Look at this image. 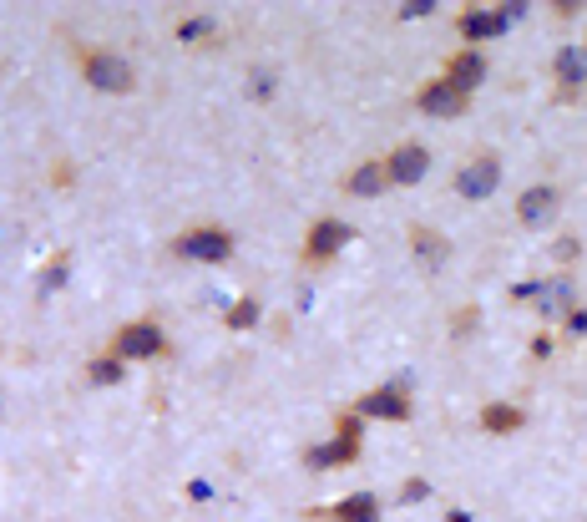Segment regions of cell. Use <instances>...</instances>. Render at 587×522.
Returning a JSON list of instances; mask_svg holds the SVG:
<instances>
[{"instance_id": "12", "label": "cell", "mask_w": 587, "mask_h": 522, "mask_svg": "<svg viewBox=\"0 0 587 522\" xmlns=\"http://www.w3.org/2000/svg\"><path fill=\"white\" fill-rule=\"evenodd\" d=\"M415 107H421L426 117H466V112H471V97L436 77V82H426L421 92H415Z\"/></svg>"}, {"instance_id": "18", "label": "cell", "mask_w": 587, "mask_h": 522, "mask_svg": "<svg viewBox=\"0 0 587 522\" xmlns=\"http://www.w3.org/2000/svg\"><path fill=\"white\" fill-rule=\"evenodd\" d=\"M324 517L329 522H380V502H375V492H350V497L334 502Z\"/></svg>"}, {"instance_id": "2", "label": "cell", "mask_w": 587, "mask_h": 522, "mask_svg": "<svg viewBox=\"0 0 587 522\" xmlns=\"http://www.w3.org/2000/svg\"><path fill=\"white\" fill-rule=\"evenodd\" d=\"M360 416L355 411H345L340 421H334V436L329 441H319V446H309L304 452V462L314 467V472H334V467H350V462H360Z\"/></svg>"}, {"instance_id": "13", "label": "cell", "mask_w": 587, "mask_h": 522, "mask_svg": "<svg viewBox=\"0 0 587 522\" xmlns=\"http://www.w3.org/2000/svg\"><path fill=\"white\" fill-rule=\"evenodd\" d=\"M552 77H557L562 102H572V97L587 87V51H582V46H562V51L552 56Z\"/></svg>"}, {"instance_id": "7", "label": "cell", "mask_w": 587, "mask_h": 522, "mask_svg": "<svg viewBox=\"0 0 587 522\" xmlns=\"http://www.w3.org/2000/svg\"><path fill=\"white\" fill-rule=\"evenodd\" d=\"M451 188H456V198H466V203H486V198L501 188V158H496V153H476V158L451 178Z\"/></svg>"}, {"instance_id": "11", "label": "cell", "mask_w": 587, "mask_h": 522, "mask_svg": "<svg viewBox=\"0 0 587 522\" xmlns=\"http://www.w3.org/2000/svg\"><path fill=\"white\" fill-rule=\"evenodd\" d=\"M456 31H461L466 46L481 51V41H491V36L507 31V16H501V6H466V11L456 16Z\"/></svg>"}, {"instance_id": "15", "label": "cell", "mask_w": 587, "mask_h": 522, "mask_svg": "<svg viewBox=\"0 0 587 522\" xmlns=\"http://www.w3.org/2000/svg\"><path fill=\"white\" fill-rule=\"evenodd\" d=\"M537 310H542V315H567V310H577V279H572V274L542 279V289H537Z\"/></svg>"}, {"instance_id": "3", "label": "cell", "mask_w": 587, "mask_h": 522, "mask_svg": "<svg viewBox=\"0 0 587 522\" xmlns=\"http://www.w3.org/2000/svg\"><path fill=\"white\" fill-rule=\"evenodd\" d=\"M173 259L183 264H228L233 259V234L218 229V223H193L173 239Z\"/></svg>"}, {"instance_id": "6", "label": "cell", "mask_w": 587, "mask_h": 522, "mask_svg": "<svg viewBox=\"0 0 587 522\" xmlns=\"http://www.w3.org/2000/svg\"><path fill=\"white\" fill-rule=\"evenodd\" d=\"M355 239V229L345 218H314L309 223V234H304V264H329V259H340V249Z\"/></svg>"}, {"instance_id": "8", "label": "cell", "mask_w": 587, "mask_h": 522, "mask_svg": "<svg viewBox=\"0 0 587 522\" xmlns=\"http://www.w3.org/2000/svg\"><path fill=\"white\" fill-rule=\"evenodd\" d=\"M557 213H562V188L532 183V188L517 193V223L522 229H547V223H557Z\"/></svg>"}, {"instance_id": "14", "label": "cell", "mask_w": 587, "mask_h": 522, "mask_svg": "<svg viewBox=\"0 0 587 522\" xmlns=\"http://www.w3.org/2000/svg\"><path fill=\"white\" fill-rule=\"evenodd\" d=\"M405 244L426 269H446V259H451V239L441 229H426V223H415V229L405 234Z\"/></svg>"}, {"instance_id": "9", "label": "cell", "mask_w": 587, "mask_h": 522, "mask_svg": "<svg viewBox=\"0 0 587 522\" xmlns=\"http://www.w3.org/2000/svg\"><path fill=\"white\" fill-rule=\"evenodd\" d=\"M385 173H390V188H415V183L431 173V147H421V142H400L395 153L385 158Z\"/></svg>"}, {"instance_id": "28", "label": "cell", "mask_w": 587, "mask_h": 522, "mask_svg": "<svg viewBox=\"0 0 587 522\" xmlns=\"http://www.w3.org/2000/svg\"><path fill=\"white\" fill-rule=\"evenodd\" d=\"M532 355L547 360V355H552V335H532Z\"/></svg>"}, {"instance_id": "27", "label": "cell", "mask_w": 587, "mask_h": 522, "mask_svg": "<svg viewBox=\"0 0 587 522\" xmlns=\"http://www.w3.org/2000/svg\"><path fill=\"white\" fill-rule=\"evenodd\" d=\"M567 335L572 340H587V310H567Z\"/></svg>"}, {"instance_id": "24", "label": "cell", "mask_w": 587, "mask_h": 522, "mask_svg": "<svg viewBox=\"0 0 587 522\" xmlns=\"http://www.w3.org/2000/svg\"><path fill=\"white\" fill-rule=\"evenodd\" d=\"M577 254H582V239H577V234H562V239L552 244V259H557L562 269H567V264H572Z\"/></svg>"}, {"instance_id": "16", "label": "cell", "mask_w": 587, "mask_h": 522, "mask_svg": "<svg viewBox=\"0 0 587 522\" xmlns=\"http://www.w3.org/2000/svg\"><path fill=\"white\" fill-rule=\"evenodd\" d=\"M385 188H390V173H385V158H370V163L350 168V178H345V193H350V198H380Z\"/></svg>"}, {"instance_id": "25", "label": "cell", "mask_w": 587, "mask_h": 522, "mask_svg": "<svg viewBox=\"0 0 587 522\" xmlns=\"http://www.w3.org/2000/svg\"><path fill=\"white\" fill-rule=\"evenodd\" d=\"M248 92H254L259 102H274V71H254V77H248Z\"/></svg>"}, {"instance_id": "22", "label": "cell", "mask_w": 587, "mask_h": 522, "mask_svg": "<svg viewBox=\"0 0 587 522\" xmlns=\"http://www.w3.org/2000/svg\"><path fill=\"white\" fill-rule=\"evenodd\" d=\"M66 274H71V254H56V264H51V269H41V294L61 289V284H66Z\"/></svg>"}, {"instance_id": "5", "label": "cell", "mask_w": 587, "mask_h": 522, "mask_svg": "<svg viewBox=\"0 0 587 522\" xmlns=\"http://www.w3.org/2000/svg\"><path fill=\"white\" fill-rule=\"evenodd\" d=\"M355 416H360V421H390V426H405V421L415 416V401H410L405 376L390 381V386H375L370 396H360V401H355Z\"/></svg>"}, {"instance_id": "1", "label": "cell", "mask_w": 587, "mask_h": 522, "mask_svg": "<svg viewBox=\"0 0 587 522\" xmlns=\"http://www.w3.org/2000/svg\"><path fill=\"white\" fill-rule=\"evenodd\" d=\"M81 77H87L97 92H107V97H127V92L137 87L132 61H127L122 51H112V46H92V51H81Z\"/></svg>"}, {"instance_id": "21", "label": "cell", "mask_w": 587, "mask_h": 522, "mask_svg": "<svg viewBox=\"0 0 587 522\" xmlns=\"http://www.w3.org/2000/svg\"><path fill=\"white\" fill-rule=\"evenodd\" d=\"M213 31H218V21H213V16H188V21H178V31H173V36H178L183 46H193V41H203V36H213Z\"/></svg>"}, {"instance_id": "17", "label": "cell", "mask_w": 587, "mask_h": 522, "mask_svg": "<svg viewBox=\"0 0 587 522\" xmlns=\"http://www.w3.org/2000/svg\"><path fill=\"white\" fill-rule=\"evenodd\" d=\"M522 426H527V411L512 406V401L481 406V431H486V436H512V431H522Z\"/></svg>"}, {"instance_id": "23", "label": "cell", "mask_w": 587, "mask_h": 522, "mask_svg": "<svg viewBox=\"0 0 587 522\" xmlns=\"http://www.w3.org/2000/svg\"><path fill=\"white\" fill-rule=\"evenodd\" d=\"M431 497V482L426 477H405L400 482V507H415V502H426Z\"/></svg>"}, {"instance_id": "10", "label": "cell", "mask_w": 587, "mask_h": 522, "mask_svg": "<svg viewBox=\"0 0 587 522\" xmlns=\"http://www.w3.org/2000/svg\"><path fill=\"white\" fill-rule=\"evenodd\" d=\"M441 82H451L456 92H476L481 82H486V56L476 51V46H461V51H451L446 56V71H441Z\"/></svg>"}, {"instance_id": "4", "label": "cell", "mask_w": 587, "mask_h": 522, "mask_svg": "<svg viewBox=\"0 0 587 522\" xmlns=\"http://www.w3.org/2000/svg\"><path fill=\"white\" fill-rule=\"evenodd\" d=\"M162 350H167V335H162L157 320H127V325L112 335V345H107V355H117L122 365H132V360H157Z\"/></svg>"}, {"instance_id": "29", "label": "cell", "mask_w": 587, "mask_h": 522, "mask_svg": "<svg viewBox=\"0 0 587 522\" xmlns=\"http://www.w3.org/2000/svg\"><path fill=\"white\" fill-rule=\"evenodd\" d=\"M446 522H471V512H456V507H451V512H446Z\"/></svg>"}, {"instance_id": "19", "label": "cell", "mask_w": 587, "mask_h": 522, "mask_svg": "<svg viewBox=\"0 0 587 522\" xmlns=\"http://www.w3.org/2000/svg\"><path fill=\"white\" fill-rule=\"evenodd\" d=\"M87 381L92 386H122L127 381V365L117 355H97V360H87Z\"/></svg>"}, {"instance_id": "20", "label": "cell", "mask_w": 587, "mask_h": 522, "mask_svg": "<svg viewBox=\"0 0 587 522\" xmlns=\"http://www.w3.org/2000/svg\"><path fill=\"white\" fill-rule=\"evenodd\" d=\"M259 315H264V305L254 300V294H243V300H233V305H228L223 325H228V330H254V325H259Z\"/></svg>"}, {"instance_id": "26", "label": "cell", "mask_w": 587, "mask_h": 522, "mask_svg": "<svg viewBox=\"0 0 587 522\" xmlns=\"http://www.w3.org/2000/svg\"><path fill=\"white\" fill-rule=\"evenodd\" d=\"M436 11V0H405L400 6V21H421V16H431Z\"/></svg>"}]
</instances>
